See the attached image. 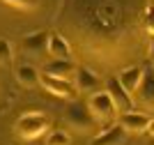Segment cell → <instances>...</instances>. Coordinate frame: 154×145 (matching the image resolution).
I'll return each instance as SVG.
<instances>
[{"label": "cell", "instance_id": "obj_1", "mask_svg": "<svg viewBox=\"0 0 154 145\" xmlns=\"http://www.w3.org/2000/svg\"><path fill=\"white\" fill-rule=\"evenodd\" d=\"M88 106H90L92 115H94L97 125H113L117 113H120L117 106H115V101H113V97H110L106 90H97L94 95H90Z\"/></svg>", "mask_w": 154, "mask_h": 145}, {"label": "cell", "instance_id": "obj_2", "mask_svg": "<svg viewBox=\"0 0 154 145\" xmlns=\"http://www.w3.org/2000/svg\"><path fill=\"white\" fill-rule=\"evenodd\" d=\"M48 127H51V120L44 113H26L14 122V131L26 140H35L39 136H44L48 131Z\"/></svg>", "mask_w": 154, "mask_h": 145}, {"label": "cell", "instance_id": "obj_3", "mask_svg": "<svg viewBox=\"0 0 154 145\" xmlns=\"http://www.w3.org/2000/svg\"><path fill=\"white\" fill-rule=\"evenodd\" d=\"M64 120H67L69 127H74V129L81 131V134L92 131L94 125H97L90 106H88V104H78V101H71L69 106H67V111H64Z\"/></svg>", "mask_w": 154, "mask_h": 145}, {"label": "cell", "instance_id": "obj_4", "mask_svg": "<svg viewBox=\"0 0 154 145\" xmlns=\"http://www.w3.org/2000/svg\"><path fill=\"white\" fill-rule=\"evenodd\" d=\"M39 83H42L51 95L62 97V99H74V97L78 95L76 83L67 81V78H58V76H51V74H42V81Z\"/></svg>", "mask_w": 154, "mask_h": 145}, {"label": "cell", "instance_id": "obj_5", "mask_svg": "<svg viewBox=\"0 0 154 145\" xmlns=\"http://www.w3.org/2000/svg\"><path fill=\"white\" fill-rule=\"evenodd\" d=\"M106 92L113 97V101H115V106H117L120 113L134 111V97H131V92L124 90V85L120 83V78H108V81H106Z\"/></svg>", "mask_w": 154, "mask_h": 145}, {"label": "cell", "instance_id": "obj_6", "mask_svg": "<svg viewBox=\"0 0 154 145\" xmlns=\"http://www.w3.org/2000/svg\"><path fill=\"white\" fill-rule=\"evenodd\" d=\"M76 69H78V65L74 62V60H60V58H53V60L44 62L42 74H51V76H58V78H67V81H71V78L76 76Z\"/></svg>", "mask_w": 154, "mask_h": 145}, {"label": "cell", "instance_id": "obj_7", "mask_svg": "<svg viewBox=\"0 0 154 145\" xmlns=\"http://www.w3.org/2000/svg\"><path fill=\"white\" fill-rule=\"evenodd\" d=\"M127 136H129L127 129H124L120 122H113V125L106 127L99 136H94L90 145H122L124 140H127Z\"/></svg>", "mask_w": 154, "mask_h": 145}, {"label": "cell", "instance_id": "obj_8", "mask_svg": "<svg viewBox=\"0 0 154 145\" xmlns=\"http://www.w3.org/2000/svg\"><path fill=\"white\" fill-rule=\"evenodd\" d=\"M120 125H122L129 134H145L147 127H149V118L145 113H138V111H129V113H122Z\"/></svg>", "mask_w": 154, "mask_h": 145}, {"label": "cell", "instance_id": "obj_9", "mask_svg": "<svg viewBox=\"0 0 154 145\" xmlns=\"http://www.w3.org/2000/svg\"><path fill=\"white\" fill-rule=\"evenodd\" d=\"M74 78H76L78 92H97V88L101 85V78L97 76V71L88 69V67H78Z\"/></svg>", "mask_w": 154, "mask_h": 145}, {"label": "cell", "instance_id": "obj_10", "mask_svg": "<svg viewBox=\"0 0 154 145\" xmlns=\"http://www.w3.org/2000/svg\"><path fill=\"white\" fill-rule=\"evenodd\" d=\"M143 76H145V69L143 67H127V69L120 71V83L124 85V90L127 92H131V95H136V90H138V85L143 83Z\"/></svg>", "mask_w": 154, "mask_h": 145}, {"label": "cell", "instance_id": "obj_11", "mask_svg": "<svg viewBox=\"0 0 154 145\" xmlns=\"http://www.w3.org/2000/svg\"><path fill=\"white\" fill-rule=\"evenodd\" d=\"M48 53L51 58H60V60H71V46L69 42L58 35V32H51L48 35Z\"/></svg>", "mask_w": 154, "mask_h": 145}, {"label": "cell", "instance_id": "obj_12", "mask_svg": "<svg viewBox=\"0 0 154 145\" xmlns=\"http://www.w3.org/2000/svg\"><path fill=\"white\" fill-rule=\"evenodd\" d=\"M136 95H138V101H140V104H145V106H147V104L154 106V74H147V71H145L143 83L138 85Z\"/></svg>", "mask_w": 154, "mask_h": 145}, {"label": "cell", "instance_id": "obj_13", "mask_svg": "<svg viewBox=\"0 0 154 145\" xmlns=\"http://www.w3.org/2000/svg\"><path fill=\"white\" fill-rule=\"evenodd\" d=\"M16 81L21 85H26V88H35L39 81H42V74H39L32 65H21L19 69H16Z\"/></svg>", "mask_w": 154, "mask_h": 145}, {"label": "cell", "instance_id": "obj_14", "mask_svg": "<svg viewBox=\"0 0 154 145\" xmlns=\"http://www.w3.org/2000/svg\"><path fill=\"white\" fill-rule=\"evenodd\" d=\"M21 44H23V49H26V51L48 49V32H32V35H28Z\"/></svg>", "mask_w": 154, "mask_h": 145}, {"label": "cell", "instance_id": "obj_15", "mask_svg": "<svg viewBox=\"0 0 154 145\" xmlns=\"http://www.w3.org/2000/svg\"><path fill=\"white\" fill-rule=\"evenodd\" d=\"M46 145H71V136L67 131H51L46 136Z\"/></svg>", "mask_w": 154, "mask_h": 145}, {"label": "cell", "instance_id": "obj_16", "mask_svg": "<svg viewBox=\"0 0 154 145\" xmlns=\"http://www.w3.org/2000/svg\"><path fill=\"white\" fill-rule=\"evenodd\" d=\"M14 53H12V44L7 39H0V62L2 65H12Z\"/></svg>", "mask_w": 154, "mask_h": 145}, {"label": "cell", "instance_id": "obj_17", "mask_svg": "<svg viewBox=\"0 0 154 145\" xmlns=\"http://www.w3.org/2000/svg\"><path fill=\"white\" fill-rule=\"evenodd\" d=\"M145 30L149 37H154V5L147 7V12H145Z\"/></svg>", "mask_w": 154, "mask_h": 145}, {"label": "cell", "instance_id": "obj_18", "mask_svg": "<svg viewBox=\"0 0 154 145\" xmlns=\"http://www.w3.org/2000/svg\"><path fill=\"white\" fill-rule=\"evenodd\" d=\"M2 2L16 7V9H30V7H35V2H37V0H2Z\"/></svg>", "mask_w": 154, "mask_h": 145}, {"label": "cell", "instance_id": "obj_19", "mask_svg": "<svg viewBox=\"0 0 154 145\" xmlns=\"http://www.w3.org/2000/svg\"><path fill=\"white\" fill-rule=\"evenodd\" d=\"M147 55H149V60H154V37H149V46H147Z\"/></svg>", "mask_w": 154, "mask_h": 145}, {"label": "cell", "instance_id": "obj_20", "mask_svg": "<svg viewBox=\"0 0 154 145\" xmlns=\"http://www.w3.org/2000/svg\"><path fill=\"white\" fill-rule=\"evenodd\" d=\"M147 134H149V136H154V120H149V127H147Z\"/></svg>", "mask_w": 154, "mask_h": 145}, {"label": "cell", "instance_id": "obj_21", "mask_svg": "<svg viewBox=\"0 0 154 145\" xmlns=\"http://www.w3.org/2000/svg\"><path fill=\"white\" fill-rule=\"evenodd\" d=\"M152 5H154V0H152Z\"/></svg>", "mask_w": 154, "mask_h": 145}]
</instances>
